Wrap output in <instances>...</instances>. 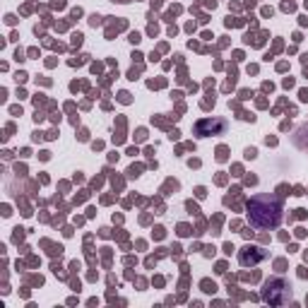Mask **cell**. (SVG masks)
<instances>
[{"label": "cell", "mask_w": 308, "mask_h": 308, "mask_svg": "<svg viewBox=\"0 0 308 308\" xmlns=\"http://www.w3.org/2000/svg\"><path fill=\"white\" fill-rule=\"evenodd\" d=\"M248 217H250V224L260 229H274L282 222V207L279 200L267 198V195H260V198H253L250 205H248Z\"/></svg>", "instance_id": "obj_1"}, {"label": "cell", "mask_w": 308, "mask_h": 308, "mask_svg": "<svg viewBox=\"0 0 308 308\" xmlns=\"http://www.w3.org/2000/svg\"><path fill=\"white\" fill-rule=\"evenodd\" d=\"M279 294H287V296H291V287L287 284V282H282V279H272V282H267V287H265V301H270V303H274V306H279V303H287V299H284V296H279Z\"/></svg>", "instance_id": "obj_2"}, {"label": "cell", "mask_w": 308, "mask_h": 308, "mask_svg": "<svg viewBox=\"0 0 308 308\" xmlns=\"http://www.w3.org/2000/svg\"><path fill=\"white\" fill-rule=\"evenodd\" d=\"M226 130V123L224 120H200L198 125H195V133L200 137L209 135V133H224Z\"/></svg>", "instance_id": "obj_3"}, {"label": "cell", "mask_w": 308, "mask_h": 308, "mask_svg": "<svg viewBox=\"0 0 308 308\" xmlns=\"http://www.w3.org/2000/svg\"><path fill=\"white\" fill-rule=\"evenodd\" d=\"M265 250L263 248H253V245H245L243 250H241V265H255V263H260L265 258Z\"/></svg>", "instance_id": "obj_4"}, {"label": "cell", "mask_w": 308, "mask_h": 308, "mask_svg": "<svg viewBox=\"0 0 308 308\" xmlns=\"http://www.w3.org/2000/svg\"><path fill=\"white\" fill-rule=\"evenodd\" d=\"M226 152H229L226 147H219V149H217V159H219V161H226V156H229Z\"/></svg>", "instance_id": "obj_5"}, {"label": "cell", "mask_w": 308, "mask_h": 308, "mask_svg": "<svg viewBox=\"0 0 308 308\" xmlns=\"http://www.w3.org/2000/svg\"><path fill=\"white\" fill-rule=\"evenodd\" d=\"M178 234H181V236H188V234H190V229L185 226V224H181V226H178Z\"/></svg>", "instance_id": "obj_6"}, {"label": "cell", "mask_w": 308, "mask_h": 308, "mask_svg": "<svg viewBox=\"0 0 308 308\" xmlns=\"http://www.w3.org/2000/svg\"><path fill=\"white\" fill-rule=\"evenodd\" d=\"M202 287H205V291H214V289H217V287H214V284H209V282H202Z\"/></svg>", "instance_id": "obj_7"}, {"label": "cell", "mask_w": 308, "mask_h": 308, "mask_svg": "<svg viewBox=\"0 0 308 308\" xmlns=\"http://www.w3.org/2000/svg\"><path fill=\"white\" fill-rule=\"evenodd\" d=\"M120 101H123V104H128V101H130V94H128V91H120Z\"/></svg>", "instance_id": "obj_8"}, {"label": "cell", "mask_w": 308, "mask_h": 308, "mask_svg": "<svg viewBox=\"0 0 308 308\" xmlns=\"http://www.w3.org/2000/svg\"><path fill=\"white\" fill-rule=\"evenodd\" d=\"M255 154H258V152H255V149H253V147H250V149H245V156H248V159H253V156H255Z\"/></svg>", "instance_id": "obj_9"}, {"label": "cell", "mask_w": 308, "mask_h": 308, "mask_svg": "<svg viewBox=\"0 0 308 308\" xmlns=\"http://www.w3.org/2000/svg\"><path fill=\"white\" fill-rule=\"evenodd\" d=\"M301 101H308V89H301Z\"/></svg>", "instance_id": "obj_10"}]
</instances>
